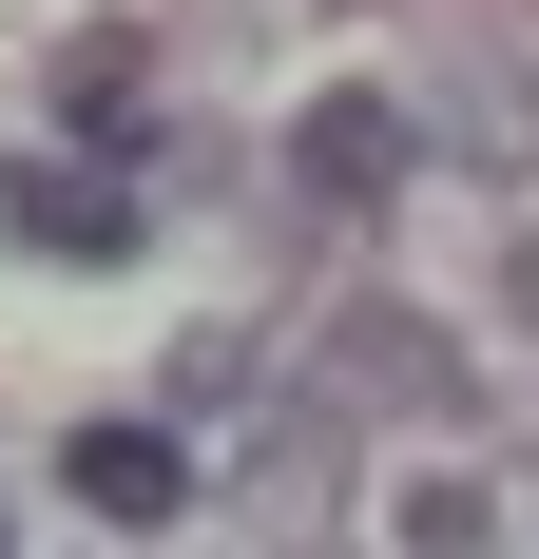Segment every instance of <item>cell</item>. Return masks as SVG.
Returning a JSON list of instances; mask_svg holds the SVG:
<instances>
[{
  "label": "cell",
  "instance_id": "6da1fadb",
  "mask_svg": "<svg viewBox=\"0 0 539 559\" xmlns=\"http://www.w3.org/2000/svg\"><path fill=\"white\" fill-rule=\"evenodd\" d=\"M424 174V97H385V78H327L309 116H289V193L309 213H385Z\"/></svg>",
  "mask_w": 539,
  "mask_h": 559
},
{
  "label": "cell",
  "instance_id": "7a4b0ae2",
  "mask_svg": "<svg viewBox=\"0 0 539 559\" xmlns=\"http://www.w3.org/2000/svg\"><path fill=\"white\" fill-rule=\"evenodd\" d=\"M0 231H20V251H58V271H116V251L155 231V193H135L116 155H39V174H0Z\"/></svg>",
  "mask_w": 539,
  "mask_h": 559
},
{
  "label": "cell",
  "instance_id": "3957f363",
  "mask_svg": "<svg viewBox=\"0 0 539 559\" xmlns=\"http://www.w3.org/2000/svg\"><path fill=\"white\" fill-rule=\"evenodd\" d=\"M231 521H251V540H327V521H347V425H327V405H270L251 444H231Z\"/></svg>",
  "mask_w": 539,
  "mask_h": 559
},
{
  "label": "cell",
  "instance_id": "277c9868",
  "mask_svg": "<svg viewBox=\"0 0 539 559\" xmlns=\"http://www.w3.org/2000/svg\"><path fill=\"white\" fill-rule=\"evenodd\" d=\"M327 386L405 405V425H463V347H443L424 309H327Z\"/></svg>",
  "mask_w": 539,
  "mask_h": 559
},
{
  "label": "cell",
  "instance_id": "5b68a950",
  "mask_svg": "<svg viewBox=\"0 0 539 559\" xmlns=\"http://www.w3.org/2000/svg\"><path fill=\"white\" fill-rule=\"evenodd\" d=\"M58 483H77V521H116V540H135V521L193 502V444H173V425H77V444H58Z\"/></svg>",
  "mask_w": 539,
  "mask_h": 559
},
{
  "label": "cell",
  "instance_id": "8992f818",
  "mask_svg": "<svg viewBox=\"0 0 539 559\" xmlns=\"http://www.w3.org/2000/svg\"><path fill=\"white\" fill-rule=\"evenodd\" d=\"M39 97H58V135H116V116L155 97V58H135V20H97V39H58V58H39Z\"/></svg>",
  "mask_w": 539,
  "mask_h": 559
},
{
  "label": "cell",
  "instance_id": "52a82bcc",
  "mask_svg": "<svg viewBox=\"0 0 539 559\" xmlns=\"http://www.w3.org/2000/svg\"><path fill=\"white\" fill-rule=\"evenodd\" d=\"M443 116H463V155H482V174H520V155H539V78H520L501 39L463 58V78H443Z\"/></svg>",
  "mask_w": 539,
  "mask_h": 559
},
{
  "label": "cell",
  "instance_id": "ba28073f",
  "mask_svg": "<svg viewBox=\"0 0 539 559\" xmlns=\"http://www.w3.org/2000/svg\"><path fill=\"white\" fill-rule=\"evenodd\" d=\"M173 405L231 425V405H251V329H173Z\"/></svg>",
  "mask_w": 539,
  "mask_h": 559
},
{
  "label": "cell",
  "instance_id": "9c48e42d",
  "mask_svg": "<svg viewBox=\"0 0 539 559\" xmlns=\"http://www.w3.org/2000/svg\"><path fill=\"white\" fill-rule=\"evenodd\" d=\"M385 521H405V540H501V502H482V483H405Z\"/></svg>",
  "mask_w": 539,
  "mask_h": 559
},
{
  "label": "cell",
  "instance_id": "30bf717a",
  "mask_svg": "<svg viewBox=\"0 0 539 559\" xmlns=\"http://www.w3.org/2000/svg\"><path fill=\"white\" fill-rule=\"evenodd\" d=\"M501 289H520V309H539V231H520V251H501Z\"/></svg>",
  "mask_w": 539,
  "mask_h": 559
}]
</instances>
